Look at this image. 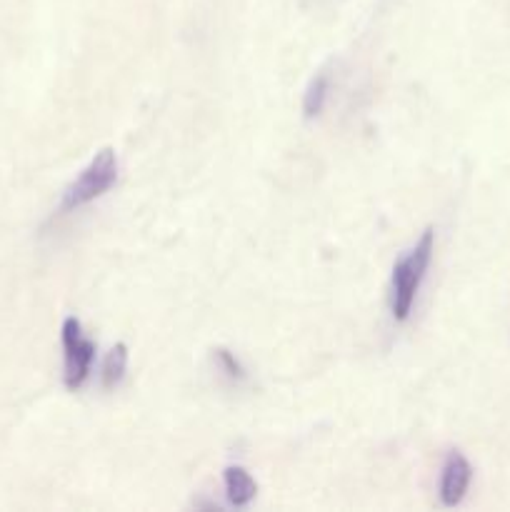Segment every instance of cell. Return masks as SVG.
I'll return each instance as SVG.
<instances>
[{"label":"cell","instance_id":"obj_1","mask_svg":"<svg viewBox=\"0 0 510 512\" xmlns=\"http://www.w3.org/2000/svg\"><path fill=\"white\" fill-rule=\"evenodd\" d=\"M435 250V233L433 228L425 230L420 235L418 243L413 245V250L403 255L398 263L393 265V298H390V310H393L395 323H405L413 313L415 298H418V290L423 285L425 275H428L430 260H433Z\"/></svg>","mask_w":510,"mask_h":512},{"label":"cell","instance_id":"obj_8","mask_svg":"<svg viewBox=\"0 0 510 512\" xmlns=\"http://www.w3.org/2000/svg\"><path fill=\"white\" fill-rule=\"evenodd\" d=\"M215 363H218L220 373H223L228 380H233V383H243L245 380L243 363H240V360L235 358L230 350H225V348L215 350Z\"/></svg>","mask_w":510,"mask_h":512},{"label":"cell","instance_id":"obj_7","mask_svg":"<svg viewBox=\"0 0 510 512\" xmlns=\"http://www.w3.org/2000/svg\"><path fill=\"white\" fill-rule=\"evenodd\" d=\"M330 93V78L328 73H318L313 80H310L308 90L303 95V113L305 118H318L325 108V100H328Z\"/></svg>","mask_w":510,"mask_h":512},{"label":"cell","instance_id":"obj_2","mask_svg":"<svg viewBox=\"0 0 510 512\" xmlns=\"http://www.w3.org/2000/svg\"><path fill=\"white\" fill-rule=\"evenodd\" d=\"M115 183H118V155L113 148H103L100 153H95L88 168L65 188L63 200H60V213H73V210L93 203L100 195L108 193Z\"/></svg>","mask_w":510,"mask_h":512},{"label":"cell","instance_id":"obj_3","mask_svg":"<svg viewBox=\"0 0 510 512\" xmlns=\"http://www.w3.org/2000/svg\"><path fill=\"white\" fill-rule=\"evenodd\" d=\"M60 340H63V383L68 390H80L93 370L95 343L85 338L83 325L73 315L63 320Z\"/></svg>","mask_w":510,"mask_h":512},{"label":"cell","instance_id":"obj_5","mask_svg":"<svg viewBox=\"0 0 510 512\" xmlns=\"http://www.w3.org/2000/svg\"><path fill=\"white\" fill-rule=\"evenodd\" d=\"M223 483H225V495H228L230 505H235V508H245V505H250L253 503L255 493H258L255 480L250 478L248 470L240 468V465H230V468H225Z\"/></svg>","mask_w":510,"mask_h":512},{"label":"cell","instance_id":"obj_6","mask_svg":"<svg viewBox=\"0 0 510 512\" xmlns=\"http://www.w3.org/2000/svg\"><path fill=\"white\" fill-rule=\"evenodd\" d=\"M125 368H128V348L123 343L115 345L103 360V368H100V385L105 390L118 388L120 380L125 378Z\"/></svg>","mask_w":510,"mask_h":512},{"label":"cell","instance_id":"obj_4","mask_svg":"<svg viewBox=\"0 0 510 512\" xmlns=\"http://www.w3.org/2000/svg\"><path fill=\"white\" fill-rule=\"evenodd\" d=\"M470 480H473V468H470V463L465 460V455L455 453L453 450V453L448 455V460H445L443 473H440V503H443L445 508H455V505L465 498V493H468Z\"/></svg>","mask_w":510,"mask_h":512}]
</instances>
